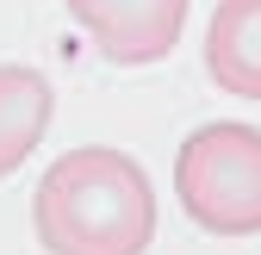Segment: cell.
Returning a JSON list of instances; mask_svg holds the SVG:
<instances>
[{
  "label": "cell",
  "instance_id": "3",
  "mask_svg": "<svg viewBox=\"0 0 261 255\" xmlns=\"http://www.w3.org/2000/svg\"><path fill=\"white\" fill-rule=\"evenodd\" d=\"M112 62H155L180 44L187 0H62Z\"/></svg>",
  "mask_w": 261,
  "mask_h": 255
},
{
  "label": "cell",
  "instance_id": "1",
  "mask_svg": "<svg viewBox=\"0 0 261 255\" xmlns=\"http://www.w3.org/2000/svg\"><path fill=\"white\" fill-rule=\"evenodd\" d=\"M31 224L50 255H143L155 237L149 174L106 143L69 149L44 168Z\"/></svg>",
  "mask_w": 261,
  "mask_h": 255
},
{
  "label": "cell",
  "instance_id": "2",
  "mask_svg": "<svg viewBox=\"0 0 261 255\" xmlns=\"http://www.w3.org/2000/svg\"><path fill=\"white\" fill-rule=\"evenodd\" d=\"M174 193L187 218L212 237L261 231V131L255 124H199L174 156Z\"/></svg>",
  "mask_w": 261,
  "mask_h": 255
},
{
  "label": "cell",
  "instance_id": "4",
  "mask_svg": "<svg viewBox=\"0 0 261 255\" xmlns=\"http://www.w3.org/2000/svg\"><path fill=\"white\" fill-rule=\"evenodd\" d=\"M205 69L224 93L261 100V0H218L205 31Z\"/></svg>",
  "mask_w": 261,
  "mask_h": 255
},
{
  "label": "cell",
  "instance_id": "5",
  "mask_svg": "<svg viewBox=\"0 0 261 255\" xmlns=\"http://www.w3.org/2000/svg\"><path fill=\"white\" fill-rule=\"evenodd\" d=\"M50 106H56V93H50V81L38 69L0 62V181L38 149L44 124H50Z\"/></svg>",
  "mask_w": 261,
  "mask_h": 255
}]
</instances>
